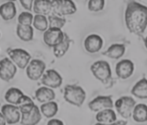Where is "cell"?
Returning a JSON list of instances; mask_svg holds the SVG:
<instances>
[{"instance_id": "e575fe53", "label": "cell", "mask_w": 147, "mask_h": 125, "mask_svg": "<svg viewBox=\"0 0 147 125\" xmlns=\"http://www.w3.org/2000/svg\"><path fill=\"white\" fill-rule=\"evenodd\" d=\"M144 42H145V46H146V49H147V37L146 38V39H145Z\"/></svg>"}, {"instance_id": "d6a6232c", "label": "cell", "mask_w": 147, "mask_h": 125, "mask_svg": "<svg viewBox=\"0 0 147 125\" xmlns=\"http://www.w3.org/2000/svg\"><path fill=\"white\" fill-rule=\"evenodd\" d=\"M95 125H127V121L120 120V121H116V122L113 123V124H101V123H98Z\"/></svg>"}, {"instance_id": "8992f818", "label": "cell", "mask_w": 147, "mask_h": 125, "mask_svg": "<svg viewBox=\"0 0 147 125\" xmlns=\"http://www.w3.org/2000/svg\"><path fill=\"white\" fill-rule=\"evenodd\" d=\"M114 106L120 116L127 119L132 115L135 106V101L130 96H123L117 99Z\"/></svg>"}, {"instance_id": "1f68e13d", "label": "cell", "mask_w": 147, "mask_h": 125, "mask_svg": "<svg viewBox=\"0 0 147 125\" xmlns=\"http://www.w3.org/2000/svg\"><path fill=\"white\" fill-rule=\"evenodd\" d=\"M47 125H64V123L58 119H51L48 121Z\"/></svg>"}, {"instance_id": "7c38bea8", "label": "cell", "mask_w": 147, "mask_h": 125, "mask_svg": "<svg viewBox=\"0 0 147 125\" xmlns=\"http://www.w3.org/2000/svg\"><path fill=\"white\" fill-rule=\"evenodd\" d=\"M65 34L61 29L57 28H48L43 34V41L49 47L54 48L60 44L65 39Z\"/></svg>"}, {"instance_id": "f546056e", "label": "cell", "mask_w": 147, "mask_h": 125, "mask_svg": "<svg viewBox=\"0 0 147 125\" xmlns=\"http://www.w3.org/2000/svg\"><path fill=\"white\" fill-rule=\"evenodd\" d=\"M88 9L91 12H98L103 9L105 6L104 0H90L88 2Z\"/></svg>"}, {"instance_id": "836d02e7", "label": "cell", "mask_w": 147, "mask_h": 125, "mask_svg": "<svg viewBox=\"0 0 147 125\" xmlns=\"http://www.w3.org/2000/svg\"><path fill=\"white\" fill-rule=\"evenodd\" d=\"M6 119L4 118V116L1 114L0 115V125H6Z\"/></svg>"}, {"instance_id": "3957f363", "label": "cell", "mask_w": 147, "mask_h": 125, "mask_svg": "<svg viewBox=\"0 0 147 125\" xmlns=\"http://www.w3.org/2000/svg\"><path fill=\"white\" fill-rule=\"evenodd\" d=\"M64 98L67 102L80 107L85 101L86 92L83 88L78 85H66L64 89Z\"/></svg>"}, {"instance_id": "2e32d148", "label": "cell", "mask_w": 147, "mask_h": 125, "mask_svg": "<svg viewBox=\"0 0 147 125\" xmlns=\"http://www.w3.org/2000/svg\"><path fill=\"white\" fill-rule=\"evenodd\" d=\"M103 45V40L98 35H90L84 40L85 49L90 53H98Z\"/></svg>"}, {"instance_id": "4dcf8cb0", "label": "cell", "mask_w": 147, "mask_h": 125, "mask_svg": "<svg viewBox=\"0 0 147 125\" xmlns=\"http://www.w3.org/2000/svg\"><path fill=\"white\" fill-rule=\"evenodd\" d=\"M20 3L21 4V6L24 7L25 9L28 10H31L32 8L33 7L34 5V2L32 0H24V1H20Z\"/></svg>"}, {"instance_id": "ac0fdd59", "label": "cell", "mask_w": 147, "mask_h": 125, "mask_svg": "<svg viewBox=\"0 0 147 125\" xmlns=\"http://www.w3.org/2000/svg\"><path fill=\"white\" fill-rule=\"evenodd\" d=\"M36 98L40 102L46 103L51 102L55 98V92L54 90L48 87H41L36 90Z\"/></svg>"}, {"instance_id": "5b68a950", "label": "cell", "mask_w": 147, "mask_h": 125, "mask_svg": "<svg viewBox=\"0 0 147 125\" xmlns=\"http://www.w3.org/2000/svg\"><path fill=\"white\" fill-rule=\"evenodd\" d=\"M6 52L9 59L19 68L24 69L31 62V55L23 49H8Z\"/></svg>"}, {"instance_id": "4316f807", "label": "cell", "mask_w": 147, "mask_h": 125, "mask_svg": "<svg viewBox=\"0 0 147 125\" xmlns=\"http://www.w3.org/2000/svg\"><path fill=\"white\" fill-rule=\"evenodd\" d=\"M33 26L36 29L40 31H47L49 27L48 18L46 17V16L36 14L34 17V20H33Z\"/></svg>"}, {"instance_id": "d6986e66", "label": "cell", "mask_w": 147, "mask_h": 125, "mask_svg": "<svg viewBox=\"0 0 147 125\" xmlns=\"http://www.w3.org/2000/svg\"><path fill=\"white\" fill-rule=\"evenodd\" d=\"M17 13L15 3L13 2H6L0 7V15L4 21H10L14 18Z\"/></svg>"}, {"instance_id": "30bf717a", "label": "cell", "mask_w": 147, "mask_h": 125, "mask_svg": "<svg viewBox=\"0 0 147 125\" xmlns=\"http://www.w3.org/2000/svg\"><path fill=\"white\" fill-rule=\"evenodd\" d=\"M1 112V114L4 116L8 124H15L21 119V111L18 106L12 104L3 105Z\"/></svg>"}, {"instance_id": "44dd1931", "label": "cell", "mask_w": 147, "mask_h": 125, "mask_svg": "<svg viewBox=\"0 0 147 125\" xmlns=\"http://www.w3.org/2000/svg\"><path fill=\"white\" fill-rule=\"evenodd\" d=\"M96 120L101 124H113L117 121V115L112 109H107L97 113Z\"/></svg>"}, {"instance_id": "5bb4252c", "label": "cell", "mask_w": 147, "mask_h": 125, "mask_svg": "<svg viewBox=\"0 0 147 125\" xmlns=\"http://www.w3.org/2000/svg\"><path fill=\"white\" fill-rule=\"evenodd\" d=\"M88 106L94 112H100L112 109L113 107V102L110 96H98L89 102Z\"/></svg>"}, {"instance_id": "d4e9b609", "label": "cell", "mask_w": 147, "mask_h": 125, "mask_svg": "<svg viewBox=\"0 0 147 125\" xmlns=\"http://www.w3.org/2000/svg\"><path fill=\"white\" fill-rule=\"evenodd\" d=\"M69 47H70V39L65 34L63 41L61 42L60 44H58L53 48L54 56L57 58H61V57H64L69 50Z\"/></svg>"}, {"instance_id": "cb8c5ba5", "label": "cell", "mask_w": 147, "mask_h": 125, "mask_svg": "<svg viewBox=\"0 0 147 125\" xmlns=\"http://www.w3.org/2000/svg\"><path fill=\"white\" fill-rule=\"evenodd\" d=\"M133 119L136 122L142 123L147 121V106L145 104H138L135 106L132 113Z\"/></svg>"}, {"instance_id": "f1b7e54d", "label": "cell", "mask_w": 147, "mask_h": 125, "mask_svg": "<svg viewBox=\"0 0 147 125\" xmlns=\"http://www.w3.org/2000/svg\"><path fill=\"white\" fill-rule=\"evenodd\" d=\"M33 20L34 17L31 13L23 12L18 17V24L24 26H32V24H33Z\"/></svg>"}, {"instance_id": "8fae6325", "label": "cell", "mask_w": 147, "mask_h": 125, "mask_svg": "<svg viewBox=\"0 0 147 125\" xmlns=\"http://www.w3.org/2000/svg\"><path fill=\"white\" fill-rule=\"evenodd\" d=\"M17 73L15 63L9 58H3L0 62V77L5 81L13 79Z\"/></svg>"}, {"instance_id": "7402d4cb", "label": "cell", "mask_w": 147, "mask_h": 125, "mask_svg": "<svg viewBox=\"0 0 147 125\" xmlns=\"http://www.w3.org/2000/svg\"><path fill=\"white\" fill-rule=\"evenodd\" d=\"M131 94L139 98H147V79L142 78L135 84L131 89Z\"/></svg>"}, {"instance_id": "7a4b0ae2", "label": "cell", "mask_w": 147, "mask_h": 125, "mask_svg": "<svg viewBox=\"0 0 147 125\" xmlns=\"http://www.w3.org/2000/svg\"><path fill=\"white\" fill-rule=\"evenodd\" d=\"M21 113L22 125H36L41 120V113L33 101L18 106Z\"/></svg>"}, {"instance_id": "83f0119b", "label": "cell", "mask_w": 147, "mask_h": 125, "mask_svg": "<svg viewBox=\"0 0 147 125\" xmlns=\"http://www.w3.org/2000/svg\"><path fill=\"white\" fill-rule=\"evenodd\" d=\"M48 22L49 28H57L61 30V28L65 24L66 19L65 17L55 15L54 13H51V15L48 16Z\"/></svg>"}, {"instance_id": "ffe728a7", "label": "cell", "mask_w": 147, "mask_h": 125, "mask_svg": "<svg viewBox=\"0 0 147 125\" xmlns=\"http://www.w3.org/2000/svg\"><path fill=\"white\" fill-rule=\"evenodd\" d=\"M125 45L123 44H113L108 48V49L103 53V55L109 57L111 59L118 60L120 57H122L125 53Z\"/></svg>"}, {"instance_id": "52a82bcc", "label": "cell", "mask_w": 147, "mask_h": 125, "mask_svg": "<svg viewBox=\"0 0 147 125\" xmlns=\"http://www.w3.org/2000/svg\"><path fill=\"white\" fill-rule=\"evenodd\" d=\"M52 13L61 17L66 15H72L76 12V6L72 1L55 0L52 1Z\"/></svg>"}, {"instance_id": "9c48e42d", "label": "cell", "mask_w": 147, "mask_h": 125, "mask_svg": "<svg viewBox=\"0 0 147 125\" xmlns=\"http://www.w3.org/2000/svg\"><path fill=\"white\" fill-rule=\"evenodd\" d=\"M46 70L45 62L40 60H32L26 67L28 78L32 80H39L43 76Z\"/></svg>"}, {"instance_id": "e0dca14e", "label": "cell", "mask_w": 147, "mask_h": 125, "mask_svg": "<svg viewBox=\"0 0 147 125\" xmlns=\"http://www.w3.org/2000/svg\"><path fill=\"white\" fill-rule=\"evenodd\" d=\"M33 10L37 15L50 16L53 12L52 1L49 0H37L34 2Z\"/></svg>"}, {"instance_id": "277c9868", "label": "cell", "mask_w": 147, "mask_h": 125, "mask_svg": "<svg viewBox=\"0 0 147 125\" xmlns=\"http://www.w3.org/2000/svg\"><path fill=\"white\" fill-rule=\"evenodd\" d=\"M90 70L94 76L102 83H108L111 79V67L109 62L105 60H98L94 62L90 66Z\"/></svg>"}, {"instance_id": "ba28073f", "label": "cell", "mask_w": 147, "mask_h": 125, "mask_svg": "<svg viewBox=\"0 0 147 125\" xmlns=\"http://www.w3.org/2000/svg\"><path fill=\"white\" fill-rule=\"evenodd\" d=\"M5 99L9 104L18 106L32 101L30 97L24 95V93L17 88H10L6 92L5 95Z\"/></svg>"}, {"instance_id": "4fadbf2b", "label": "cell", "mask_w": 147, "mask_h": 125, "mask_svg": "<svg viewBox=\"0 0 147 125\" xmlns=\"http://www.w3.org/2000/svg\"><path fill=\"white\" fill-rule=\"evenodd\" d=\"M62 80L63 79L60 74L54 69H51L47 70L43 74L41 82L46 87H48L51 88H57L61 85Z\"/></svg>"}, {"instance_id": "603a6c76", "label": "cell", "mask_w": 147, "mask_h": 125, "mask_svg": "<svg viewBox=\"0 0 147 125\" xmlns=\"http://www.w3.org/2000/svg\"><path fill=\"white\" fill-rule=\"evenodd\" d=\"M17 35L19 39L24 42H29L32 40L34 31L32 26H24L18 24L17 26Z\"/></svg>"}, {"instance_id": "9a60e30c", "label": "cell", "mask_w": 147, "mask_h": 125, "mask_svg": "<svg viewBox=\"0 0 147 125\" xmlns=\"http://www.w3.org/2000/svg\"><path fill=\"white\" fill-rule=\"evenodd\" d=\"M134 72V63L130 60H123L116 66L117 75L121 79L130 78Z\"/></svg>"}, {"instance_id": "484cf974", "label": "cell", "mask_w": 147, "mask_h": 125, "mask_svg": "<svg viewBox=\"0 0 147 125\" xmlns=\"http://www.w3.org/2000/svg\"><path fill=\"white\" fill-rule=\"evenodd\" d=\"M41 113L47 118H51L57 114L58 111V106L57 102L54 101L46 102L41 106Z\"/></svg>"}, {"instance_id": "6da1fadb", "label": "cell", "mask_w": 147, "mask_h": 125, "mask_svg": "<svg viewBox=\"0 0 147 125\" xmlns=\"http://www.w3.org/2000/svg\"><path fill=\"white\" fill-rule=\"evenodd\" d=\"M125 23L131 33L143 34L147 27V7L136 2H131L125 11Z\"/></svg>"}]
</instances>
